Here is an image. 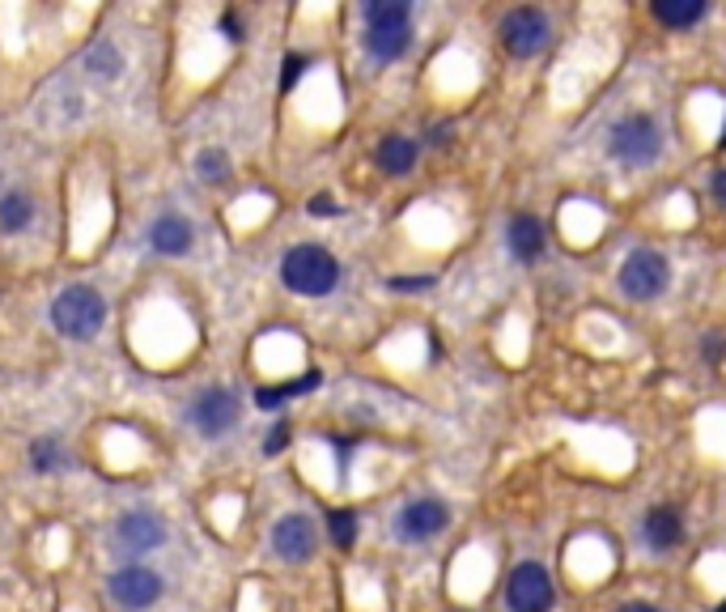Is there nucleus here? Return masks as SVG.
<instances>
[{
  "label": "nucleus",
  "mask_w": 726,
  "mask_h": 612,
  "mask_svg": "<svg viewBox=\"0 0 726 612\" xmlns=\"http://www.w3.org/2000/svg\"><path fill=\"white\" fill-rule=\"evenodd\" d=\"M667 285H672V264H667V255L641 247V252H633L629 259L621 264V290H625L629 298H637V303H650V298L667 294Z\"/></svg>",
  "instance_id": "7"
},
{
  "label": "nucleus",
  "mask_w": 726,
  "mask_h": 612,
  "mask_svg": "<svg viewBox=\"0 0 726 612\" xmlns=\"http://www.w3.org/2000/svg\"><path fill=\"white\" fill-rule=\"evenodd\" d=\"M281 281L297 298H328L340 285L336 255L319 243H297L281 255Z\"/></svg>",
  "instance_id": "2"
},
{
  "label": "nucleus",
  "mask_w": 726,
  "mask_h": 612,
  "mask_svg": "<svg viewBox=\"0 0 726 612\" xmlns=\"http://www.w3.org/2000/svg\"><path fill=\"white\" fill-rule=\"evenodd\" d=\"M548 17L539 13V9H510L506 17H501V43L510 55H519V60H527L535 51L548 48Z\"/></svg>",
  "instance_id": "9"
},
{
  "label": "nucleus",
  "mask_w": 726,
  "mask_h": 612,
  "mask_svg": "<svg viewBox=\"0 0 726 612\" xmlns=\"http://www.w3.org/2000/svg\"><path fill=\"white\" fill-rule=\"evenodd\" d=\"M723 145H726V128H723Z\"/></svg>",
  "instance_id": "35"
},
{
  "label": "nucleus",
  "mask_w": 726,
  "mask_h": 612,
  "mask_svg": "<svg viewBox=\"0 0 726 612\" xmlns=\"http://www.w3.org/2000/svg\"><path fill=\"white\" fill-rule=\"evenodd\" d=\"M81 68H86V77H90V81L111 86V81H119V77H124L128 60H124V48H119L115 39H94L90 48L81 51Z\"/></svg>",
  "instance_id": "13"
},
{
  "label": "nucleus",
  "mask_w": 726,
  "mask_h": 612,
  "mask_svg": "<svg viewBox=\"0 0 726 612\" xmlns=\"http://www.w3.org/2000/svg\"><path fill=\"white\" fill-rule=\"evenodd\" d=\"M446 507L437 502V498H417V502H408V507L399 510V536L404 540H430V536H437L442 527H446Z\"/></svg>",
  "instance_id": "12"
},
{
  "label": "nucleus",
  "mask_w": 726,
  "mask_h": 612,
  "mask_svg": "<svg viewBox=\"0 0 726 612\" xmlns=\"http://www.w3.org/2000/svg\"><path fill=\"white\" fill-rule=\"evenodd\" d=\"M310 68V55H302V51H293L285 55V64H281V90H293L297 86V77Z\"/></svg>",
  "instance_id": "25"
},
{
  "label": "nucleus",
  "mask_w": 726,
  "mask_h": 612,
  "mask_svg": "<svg viewBox=\"0 0 726 612\" xmlns=\"http://www.w3.org/2000/svg\"><path fill=\"white\" fill-rule=\"evenodd\" d=\"M718 612H726V604H723V609H718Z\"/></svg>",
  "instance_id": "36"
},
{
  "label": "nucleus",
  "mask_w": 726,
  "mask_h": 612,
  "mask_svg": "<svg viewBox=\"0 0 726 612\" xmlns=\"http://www.w3.org/2000/svg\"><path fill=\"white\" fill-rule=\"evenodd\" d=\"M654 17L663 26H692L705 17V0H654Z\"/></svg>",
  "instance_id": "21"
},
{
  "label": "nucleus",
  "mask_w": 726,
  "mask_h": 612,
  "mask_svg": "<svg viewBox=\"0 0 726 612\" xmlns=\"http://www.w3.org/2000/svg\"><path fill=\"white\" fill-rule=\"evenodd\" d=\"M4 192H9V179H4V170H0V196H4Z\"/></svg>",
  "instance_id": "34"
},
{
  "label": "nucleus",
  "mask_w": 726,
  "mask_h": 612,
  "mask_svg": "<svg viewBox=\"0 0 726 612\" xmlns=\"http://www.w3.org/2000/svg\"><path fill=\"white\" fill-rule=\"evenodd\" d=\"M506 243H510L514 259H523V264L539 259V255H544V226H539V217H532V213L510 217V226H506Z\"/></svg>",
  "instance_id": "15"
},
{
  "label": "nucleus",
  "mask_w": 726,
  "mask_h": 612,
  "mask_svg": "<svg viewBox=\"0 0 726 612\" xmlns=\"http://www.w3.org/2000/svg\"><path fill=\"white\" fill-rule=\"evenodd\" d=\"M290 438H293L290 421H277V425L264 434V456H281V451L290 447Z\"/></svg>",
  "instance_id": "26"
},
{
  "label": "nucleus",
  "mask_w": 726,
  "mask_h": 612,
  "mask_svg": "<svg viewBox=\"0 0 726 612\" xmlns=\"http://www.w3.org/2000/svg\"><path fill=\"white\" fill-rule=\"evenodd\" d=\"M366 30H387V26H412V4L408 0H370L361 9Z\"/></svg>",
  "instance_id": "19"
},
{
  "label": "nucleus",
  "mask_w": 726,
  "mask_h": 612,
  "mask_svg": "<svg viewBox=\"0 0 726 612\" xmlns=\"http://www.w3.org/2000/svg\"><path fill=\"white\" fill-rule=\"evenodd\" d=\"M166 536H170L166 519H162L157 510H149V507L124 510V514L115 519V527H111V540H115V549H119V553H128V558L162 549V545H166Z\"/></svg>",
  "instance_id": "6"
},
{
  "label": "nucleus",
  "mask_w": 726,
  "mask_h": 612,
  "mask_svg": "<svg viewBox=\"0 0 726 612\" xmlns=\"http://www.w3.org/2000/svg\"><path fill=\"white\" fill-rule=\"evenodd\" d=\"M106 596L111 604L124 612H149L162 596H166V583L157 570H149L141 561H124L119 570L106 574Z\"/></svg>",
  "instance_id": "5"
},
{
  "label": "nucleus",
  "mask_w": 726,
  "mask_h": 612,
  "mask_svg": "<svg viewBox=\"0 0 726 612\" xmlns=\"http://www.w3.org/2000/svg\"><path fill=\"white\" fill-rule=\"evenodd\" d=\"M306 208H310V217H340V213H344V208H340L332 196H315V201L306 204Z\"/></svg>",
  "instance_id": "29"
},
{
  "label": "nucleus",
  "mask_w": 726,
  "mask_h": 612,
  "mask_svg": "<svg viewBox=\"0 0 726 612\" xmlns=\"http://www.w3.org/2000/svg\"><path fill=\"white\" fill-rule=\"evenodd\" d=\"M315 549H319V532H315V523H310L306 514H285V519H277V527H272V553H277V558L302 565V561L315 558Z\"/></svg>",
  "instance_id": "11"
},
{
  "label": "nucleus",
  "mask_w": 726,
  "mask_h": 612,
  "mask_svg": "<svg viewBox=\"0 0 726 612\" xmlns=\"http://www.w3.org/2000/svg\"><path fill=\"white\" fill-rule=\"evenodd\" d=\"M188 425H192L200 438H226V434H234L242 425V400L239 392H230V387H221V383H208V387H200L192 400H188Z\"/></svg>",
  "instance_id": "3"
},
{
  "label": "nucleus",
  "mask_w": 726,
  "mask_h": 612,
  "mask_svg": "<svg viewBox=\"0 0 726 612\" xmlns=\"http://www.w3.org/2000/svg\"><path fill=\"white\" fill-rule=\"evenodd\" d=\"M387 285L391 290H430V285H434V277H391Z\"/></svg>",
  "instance_id": "30"
},
{
  "label": "nucleus",
  "mask_w": 726,
  "mask_h": 612,
  "mask_svg": "<svg viewBox=\"0 0 726 612\" xmlns=\"http://www.w3.org/2000/svg\"><path fill=\"white\" fill-rule=\"evenodd\" d=\"M616 612H659L654 604H621Z\"/></svg>",
  "instance_id": "33"
},
{
  "label": "nucleus",
  "mask_w": 726,
  "mask_h": 612,
  "mask_svg": "<svg viewBox=\"0 0 726 612\" xmlns=\"http://www.w3.org/2000/svg\"><path fill=\"white\" fill-rule=\"evenodd\" d=\"M328 532H332L336 549H353V540H357V514L353 510H328Z\"/></svg>",
  "instance_id": "23"
},
{
  "label": "nucleus",
  "mask_w": 726,
  "mask_h": 612,
  "mask_svg": "<svg viewBox=\"0 0 726 612\" xmlns=\"http://www.w3.org/2000/svg\"><path fill=\"white\" fill-rule=\"evenodd\" d=\"M26 463H30L35 476H55V472L73 468V456H68V447L60 438H35L26 447Z\"/></svg>",
  "instance_id": "17"
},
{
  "label": "nucleus",
  "mask_w": 726,
  "mask_h": 612,
  "mask_svg": "<svg viewBox=\"0 0 726 612\" xmlns=\"http://www.w3.org/2000/svg\"><path fill=\"white\" fill-rule=\"evenodd\" d=\"M412 48V26H387V30H366V51L379 60V64H391L399 60L404 51Z\"/></svg>",
  "instance_id": "18"
},
{
  "label": "nucleus",
  "mask_w": 726,
  "mask_h": 612,
  "mask_svg": "<svg viewBox=\"0 0 726 612\" xmlns=\"http://www.w3.org/2000/svg\"><path fill=\"white\" fill-rule=\"evenodd\" d=\"M315 387H323V374H319V370H306L302 379H290V383H281L285 400H293V396H306V392H315Z\"/></svg>",
  "instance_id": "27"
},
{
  "label": "nucleus",
  "mask_w": 726,
  "mask_h": 612,
  "mask_svg": "<svg viewBox=\"0 0 726 612\" xmlns=\"http://www.w3.org/2000/svg\"><path fill=\"white\" fill-rule=\"evenodd\" d=\"M145 243H149V252L162 255V259H179V255H188L195 247L192 217H188V213H179V208L157 213V217L149 221Z\"/></svg>",
  "instance_id": "10"
},
{
  "label": "nucleus",
  "mask_w": 726,
  "mask_h": 612,
  "mask_svg": "<svg viewBox=\"0 0 726 612\" xmlns=\"http://www.w3.org/2000/svg\"><path fill=\"white\" fill-rule=\"evenodd\" d=\"M195 175H200L204 183H226V179H230V153L217 150V145L200 150L195 153Z\"/></svg>",
  "instance_id": "22"
},
{
  "label": "nucleus",
  "mask_w": 726,
  "mask_h": 612,
  "mask_svg": "<svg viewBox=\"0 0 726 612\" xmlns=\"http://www.w3.org/2000/svg\"><path fill=\"white\" fill-rule=\"evenodd\" d=\"M710 188H714V201L726 208V170H718V175H714V183H710Z\"/></svg>",
  "instance_id": "32"
},
{
  "label": "nucleus",
  "mask_w": 726,
  "mask_h": 612,
  "mask_svg": "<svg viewBox=\"0 0 726 612\" xmlns=\"http://www.w3.org/2000/svg\"><path fill=\"white\" fill-rule=\"evenodd\" d=\"M608 153H612L616 162H625V166H650V162L663 153V128H659L650 115L633 111V115L612 124V132H608Z\"/></svg>",
  "instance_id": "4"
},
{
  "label": "nucleus",
  "mask_w": 726,
  "mask_h": 612,
  "mask_svg": "<svg viewBox=\"0 0 726 612\" xmlns=\"http://www.w3.org/2000/svg\"><path fill=\"white\" fill-rule=\"evenodd\" d=\"M506 609L510 612H548L552 609V578L539 561L514 565L510 583H506Z\"/></svg>",
  "instance_id": "8"
},
{
  "label": "nucleus",
  "mask_w": 726,
  "mask_h": 612,
  "mask_svg": "<svg viewBox=\"0 0 726 612\" xmlns=\"http://www.w3.org/2000/svg\"><path fill=\"white\" fill-rule=\"evenodd\" d=\"M641 536H646V545H650V549H672V545H679V536H684L679 510L654 507L650 514H646V523H641Z\"/></svg>",
  "instance_id": "16"
},
{
  "label": "nucleus",
  "mask_w": 726,
  "mask_h": 612,
  "mask_svg": "<svg viewBox=\"0 0 726 612\" xmlns=\"http://www.w3.org/2000/svg\"><path fill=\"white\" fill-rule=\"evenodd\" d=\"M217 30H221V39H226V43H242V39H246L242 13H234V9H221V17H217Z\"/></svg>",
  "instance_id": "24"
},
{
  "label": "nucleus",
  "mask_w": 726,
  "mask_h": 612,
  "mask_svg": "<svg viewBox=\"0 0 726 612\" xmlns=\"http://www.w3.org/2000/svg\"><path fill=\"white\" fill-rule=\"evenodd\" d=\"M35 217H39V201H35L26 188H9V192L0 196V234H4V239L26 234V230L35 226Z\"/></svg>",
  "instance_id": "14"
},
{
  "label": "nucleus",
  "mask_w": 726,
  "mask_h": 612,
  "mask_svg": "<svg viewBox=\"0 0 726 612\" xmlns=\"http://www.w3.org/2000/svg\"><path fill=\"white\" fill-rule=\"evenodd\" d=\"M285 405H290V400H285L281 383H277V387H259V392H255V408H264V412H281Z\"/></svg>",
  "instance_id": "28"
},
{
  "label": "nucleus",
  "mask_w": 726,
  "mask_h": 612,
  "mask_svg": "<svg viewBox=\"0 0 726 612\" xmlns=\"http://www.w3.org/2000/svg\"><path fill=\"white\" fill-rule=\"evenodd\" d=\"M723 354H726V336H718V332H714V336H705V357H710V361H718Z\"/></svg>",
  "instance_id": "31"
},
{
  "label": "nucleus",
  "mask_w": 726,
  "mask_h": 612,
  "mask_svg": "<svg viewBox=\"0 0 726 612\" xmlns=\"http://www.w3.org/2000/svg\"><path fill=\"white\" fill-rule=\"evenodd\" d=\"M48 315H51V328H55L64 341L86 345V341H94L98 332L106 328L111 306L102 298V290L86 285V281H73V285H64V290L51 298Z\"/></svg>",
  "instance_id": "1"
},
{
  "label": "nucleus",
  "mask_w": 726,
  "mask_h": 612,
  "mask_svg": "<svg viewBox=\"0 0 726 612\" xmlns=\"http://www.w3.org/2000/svg\"><path fill=\"white\" fill-rule=\"evenodd\" d=\"M379 166H383L387 175H408V170L417 166V141H412V137H387V141L379 145Z\"/></svg>",
  "instance_id": "20"
}]
</instances>
